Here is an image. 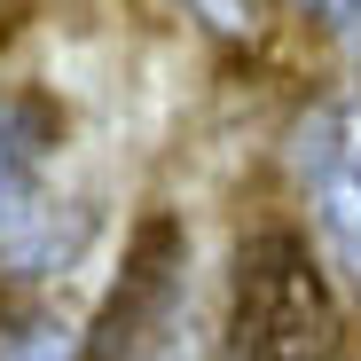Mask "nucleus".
Here are the masks:
<instances>
[{
  "label": "nucleus",
  "mask_w": 361,
  "mask_h": 361,
  "mask_svg": "<svg viewBox=\"0 0 361 361\" xmlns=\"http://www.w3.org/2000/svg\"><path fill=\"white\" fill-rule=\"evenodd\" d=\"M180 8H189L212 39H267V8H275V0H180Z\"/></svg>",
  "instance_id": "39448f33"
},
{
  "label": "nucleus",
  "mask_w": 361,
  "mask_h": 361,
  "mask_svg": "<svg viewBox=\"0 0 361 361\" xmlns=\"http://www.w3.org/2000/svg\"><path fill=\"white\" fill-rule=\"evenodd\" d=\"M298 8H307L322 32H338V39H353V47H361V0H298Z\"/></svg>",
  "instance_id": "0eeeda50"
},
{
  "label": "nucleus",
  "mask_w": 361,
  "mask_h": 361,
  "mask_svg": "<svg viewBox=\"0 0 361 361\" xmlns=\"http://www.w3.org/2000/svg\"><path fill=\"white\" fill-rule=\"evenodd\" d=\"M63 142V110L32 87H0V235L39 212V173Z\"/></svg>",
  "instance_id": "7ed1b4c3"
},
{
  "label": "nucleus",
  "mask_w": 361,
  "mask_h": 361,
  "mask_svg": "<svg viewBox=\"0 0 361 361\" xmlns=\"http://www.w3.org/2000/svg\"><path fill=\"white\" fill-rule=\"evenodd\" d=\"M298 189L322 228V252L361 298V94H330L298 126Z\"/></svg>",
  "instance_id": "f03ea898"
},
{
  "label": "nucleus",
  "mask_w": 361,
  "mask_h": 361,
  "mask_svg": "<svg viewBox=\"0 0 361 361\" xmlns=\"http://www.w3.org/2000/svg\"><path fill=\"white\" fill-rule=\"evenodd\" d=\"M338 290L298 228H252L228 267V361H330Z\"/></svg>",
  "instance_id": "f257e3e1"
},
{
  "label": "nucleus",
  "mask_w": 361,
  "mask_h": 361,
  "mask_svg": "<svg viewBox=\"0 0 361 361\" xmlns=\"http://www.w3.org/2000/svg\"><path fill=\"white\" fill-rule=\"evenodd\" d=\"M0 361H87V338L63 314H0Z\"/></svg>",
  "instance_id": "20e7f679"
},
{
  "label": "nucleus",
  "mask_w": 361,
  "mask_h": 361,
  "mask_svg": "<svg viewBox=\"0 0 361 361\" xmlns=\"http://www.w3.org/2000/svg\"><path fill=\"white\" fill-rule=\"evenodd\" d=\"M118 361H204V345L189 338V322H165V330H149L142 345H126Z\"/></svg>",
  "instance_id": "423d86ee"
}]
</instances>
